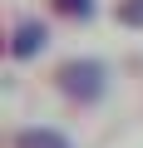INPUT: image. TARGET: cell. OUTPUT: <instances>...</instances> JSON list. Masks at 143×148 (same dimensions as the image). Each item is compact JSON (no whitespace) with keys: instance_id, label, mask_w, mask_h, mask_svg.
Wrapping results in <instances>:
<instances>
[{"instance_id":"obj_1","label":"cell","mask_w":143,"mask_h":148,"mask_svg":"<svg viewBox=\"0 0 143 148\" xmlns=\"http://www.w3.org/2000/svg\"><path fill=\"white\" fill-rule=\"evenodd\" d=\"M35 40L44 45V30H35V25H25V30H20V45H15V49H20V54H30V49H35Z\"/></svg>"}]
</instances>
